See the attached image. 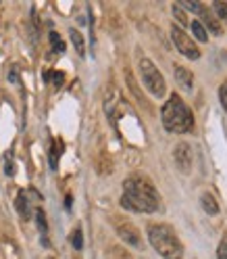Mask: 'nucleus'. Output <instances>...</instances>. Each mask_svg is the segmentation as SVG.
I'll return each mask as SVG.
<instances>
[{
    "label": "nucleus",
    "mask_w": 227,
    "mask_h": 259,
    "mask_svg": "<svg viewBox=\"0 0 227 259\" xmlns=\"http://www.w3.org/2000/svg\"><path fill=\"white\" fill-rule=\"evenodd\" d=\"M160 194L154 184L144 176H129L123 182L121 207L134 213H154L158 211Z\"/></svg>",
    "instance_id": "nucleus-1"
},
{
    "label": "nucleus",
    "mask_w": 227,
    "mask_h": 259,
    "mask_svg": "<svg viewBox=\"0 0 227 259\" xmlns=\"http://www.w3.org/2000/svg\"><path fill=\"white\" fill-rule=\"evenodd\" d=\"M160 121H163L165 130L175 134H186L194 130V115L190 107L182 101V96H177L175 92L169 96V101L163 105L160 111Z\"/></svg>",
    "instance_id": "nucleus-2"
},
{
    "label": "nucleus",
    "mask_w": 227,
    "mask_h": 259,
    "mask_svg": "<svg viewBox=\"0 0 227 259\" xmlns=\"http://www.w3.org/2000/svg\"><path fill=\"white\" fill-rule=\"evenodd\" d=\"M148 240L152 249L163 259H182L184 245L177 238L175 230L167 224H150L148 226Z\"/></svg>",
    "instance_id": "nucleus-3"
},
{
    "label": "nucleus",
    "mask_w": 227,
    "mask_h": 259,
    "mask_svg": "<svg viewBox=\"0 0 227 259\" xmlns=\"http://www.w3.org/2000/svg\"><path fill=\"white\" fill-rule=\"evenodd\" d=\"M140 75H142V82H144L146 90H148L152 96H156V99H163L165 92H167L165 77H163V73L158 71V67L150 59H142L140 61Z\"/></svg>",
    "instance_id": "nucleus-4"
},
{
    "label": "nucleus",
    "mask_w": 227,
    "mask_h": 259,
    "mask_svg": "<svg viewBox=\"0 0 227 259\" xmlns=\"http://www.w3.org/2000/svg\"><path fill=\"white\" fill-rule=\"evenodd\" d=\"M171 40H173V44H175V48L180 51L186 59H192V61H196V59H200V51H198V46L194 44V40L186 34V31L182 29V27H171Z\"/></svg>",
    "instance_id": "nucleus-5"
},
{
    "label": "nucleus",
    "mask_w": 227,
    "mask_h": 259,
    "mask_svg": "<svg viewBox=\"0 0 227 259\" xmlns=\"http://www.w3.org/2000/svg\"><path fill=\"white\" fill-rule=\"evenodd\" d=\"M117 234H119V238L125 242V245L136 247V249H140V247H142V236H140V230L136 228V226H134L132 222H119V224H117Z\"/></svg>",
    "instance_id": "nucleus-6"
},
{
    "label": "nucleus",
    "mask_w": 227,
    "mask_h": 259,
    "mask_svg": "<svg viewBox=\"0 0 227 259\" xmlns=\"http://www.w3.org/2000/svg\"><path fill=\"white\" fill-rule=\"evenodd\" d=\"M173 159H175V165L184 174H188L192 169V147L188 142H180L173 151Z\"/></svg>",
    "instance_id": "nucleus-7"
},
{
    "label": "nucleus",
    "mask_w": 227,
    "mask_h": 259,
    "mask_svg": "<svg viewBox=\"0 0 227 259\" xmlns=\"http://www.w3.org/2000/svg\"><path fill=\"white\" fill-rule=\"evenodd\" d=\"M173 75H175V82L180 84L182 90L192 92V88H194V75H192L190 69H186L184 65H173Z\"/></svg>",
    "instance_id": "nucleus-8"
},
{
    "label": "nucleus",
    "mask_w": 227,
    "mask_h": 259,
    "mask_svg": "<svg viewBox=\"0 0 227 259\" xmlns=\"http://www.w3.org/2000/svg\"><path fill=\"white\" fill-rule=\"evenodd\" d=\"M15 207H17V211L23 220H29L31 218V205H29V199H27V192L21 190L17 194V201H15Z\"/></svg>",
    "instance_id": "nucleus-9"
},
{
    "label": "nucleus",
    "mask_w": 227,
    "mask_h": 259,
    "mask_svg": "<svg viewBox=\"0 0 227 259\" xmlns=\"http://www.w3.org/2000/svg\"><path fill=\"white\" fill-rule=\"evenodd\" d=\"M200 17H202V21L208 25V29L213 31L215 36H221V31H223V29H221V25H219V21H217V17H215L213 13H210L208 9H204V7H202V11H200Z\"/></svg>",
    "instance_id": "nucleus-10"
},
{
    "label": "nucleus",
    "mask_w": 227,
    "mask_h": 259,
    "mask_svg": "<svg viewBox=\"0 0 227 259\" xmlns=\"http://www.w3.org/2000/svg\"><path fill=\"white\" fill-rule=\"evenodd\" d=\"M200 203H202V209H204L208 215H217V213H219V205H217V201H215L213 194L204 192L202 197H200Z\"/></svg>",
    "instance_id": "nucleus-11"
},
{
    "label": "nucleus",
    "mask_w": 227,
    "mask_h": 259,
    "mask_svg": "<svg viewBox=\"0 0 227 259\" xmlns=\"http://www.w3.org/2000/svg\"><path fill=\"white\" fill-rule=\"evenodd\" d=\"M69 36H71V42H73V46H75L77 55H79V57H86V42H84V36L79 34L77 29H71Z\"/></svg>",
    "instance_id": "nucleus-12"
},
{
    "label": "nucleus",
    "mask_w": 227,
    "mask_h": 259,
    "mask_svg": "<svg viewBox=\"0 0 227 259\" xmlns=\"http://www.w3.org/2000/svg\"><path fill=\"white\" fill-rule=\"evenodd\" d=\"M192 34L198 42H208V34H206V29L202 27L200 21H192Z\"/></svg>",
    "instance_id": "nucleus-13"
},
{
    "label": "nucleus",
    "mask_w": 227,
    "mask_h": 259,
    "mask_svg": "<svg viewBox=\"0 0 227 259\" xmlns=\"http://www.w3.org/2000/svg\"><path fill=\"white\" fill-rule=\"evenodd\" d=\"M50 44H52L54 53H63L65 51V42L61 40V36L56 34V31H50Z\"/></svg>",
    "instance_id": "nucleus-14"
},
{
    "label": "nucleus",
    "mask_w": 227,
    "mask_h": 259,
    "mask_svg": "<svg viewBox=\"0 0 227 259\" xmlns=\"http://www.w3.org/2000/svg\"><path fill=\"white\" fill-rule=\"evenodd\" d=\"M213 11L217 13L219 19H225L227 21V3H221V0H217V3H213Z\"/></svg>",
    "instance_id": "nucleus-15"
},
{
    "label": "nucleus",
    "mask_w": 227,
    "mask_h": 259,
    "mask_svg": "<svg viewBox=\"0 0 227 259\" xmlns=\"http://www.w3.org/2000/svg\"><path fill=\"white\" fill-rule=\"evenodd\" d=\"M171 9H173V15H175V19H177V23H180V25H188V17H186V13H184V9H182L180 5H173Z\"/></svg>",
    "instance_id": "nucleus-16"
},
{
    "label": "nucleus",
    "mask_w": 227,
    "mask_h": 259,
    "mask_svg": "<svg viewBox=\"0 0 227 259\" xmlns=\"http://www.w3.org/2000/svg\"><path fill=\"white\" fill-rule=\"evenodd\" d=\"M44 77H46V79H52V84H54L56 88L63 86V82H65V73H61V71H48Z\"/></svg>",
    "instance_id": "nucleus-17"
},
{
    "label": "nucleus",
    "mask_w": 227,
    "mask_h": 259,
    "mask_svg": "<svg viewBox=\"0 0 227 259\" xmlns=\"http://www.w3.org/2000/svg\"><path fill=\"white\" fill-rule=\"evenodd\" d=\"M36 222H38V228H40V232L46 236V232H48V224H46V215H44L42 209H38V211H36Z\"/></svg>",
    "instance_id": "nucleus-18"
},
{
    "label": "nucleus",
    "mask_w": 227,
    "mask_h": 259,
    "mask_svg": "<svg viewBox=\"0 0 227 259\" xmlns=\"http://www.w3.org/2000/svg\"><path fill=\"white\" fill-rule=\"evenodd\" d=\"M108 257H110V259H132L123 249H119V247H110V249H108Z\"/></svg>",
    "instance_id": "nucleus-19"
},
{
    "label": "nucleus",
    "mask_w": 227,
    "mask_h": 259,
    "mask_svg": "<svg viewBox=\"0 0 227 259\" xmlns=\"http://www.w3.org/2000/svg\"><path fill=\"white\" fill-rule=\"evenodd\" d=\"M71 242H73V247L77 249V251H82V247H84V236H82V230H75L73 232V236H71Z\"/></svg>",
    "instance_id": "nucleus-20"
},
{
    "label": "nucleus",
    "mask_w": 227,
    "mask_h": 259,
    "mask_svg": "<svg viewBox=\"0 0 227 259\" xmlns=\"http://www.w3.org/2000/svg\"><path fill=\"white\" fill-rule=\"evenodd\" d=\"M180 7H186L188 11L196 13V15H200V11H202V5H198V3H188V0H186V3H182Z\"/></svg>",
    "instance_id": "nucleus-21"
},
{
    "label": "nucleus",
    "mask_w": 227,
    "mask_h": 259,
    "mask_svg": "<svg viewBox=\"0 0 227 259\" xmlns=\"http://www.w3.org/2000/svg\"><path fill=\"white\" fill-rule=\"evenodd\" d=\"M219 96H221V105H223V109L227 111V79L223 82V86L219 88Z\"/></svg>",
    "instance_id": "nucleus-22"
},
{
    "label": "nucleus",
    "mask_w": 227,
    "mask_h": 259,
    "mask_svg": "<svg viewBox=\"0 0 227 259\" xmlns=\"http://www.w3.org/2000/svg\"><path fill=\"white\" fill-rule=\"evenodd\" d=\"M217 257H219V259H227V236L221 240V245H219V249H217Z\"/></svg>",
    "instance_id": "nucleus-23"
},
{
    "label": "nucleus",
    "mask_w": 227,
    "mask_h": 259,
    "mask_svg": "<svg viewBox=\"0 0 227 259\" xmlns=\"http://www.w3.org/2000/svg\"><path fill=\"white\" fill-rule=\"evenodd\" d=\"M9 79H11V84H19V73H17V67H13L9 71Z\"/></svg>",
    "instance_id": "nucleus-24"
},
{
    "label": "nucleus",
    "mask_w": 227,
    "mask_h": 259,
    "mask_svg": "<svg viewBox=\"0 0 227 259\" xmlns=\"http://www.w3.org/2000/svg\"><path fill=\"white\" fill-rule=\"evenodd\" d=\"M65 207L71 209V197H69V194H67V199H65Z\"/></svg>",
    "instance_id": "nucleus-25"
}]
</instances>
